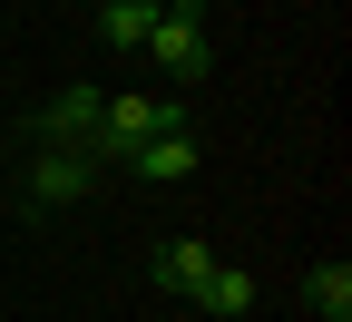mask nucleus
Listing matches in <instances>:
<instances>
[{"mask_svg": "<svg viewBox=\"0 0 352 322\" xmlns=\"http://www.w3.org/2000/svg\"><path fill=\"white\" fill-rule=\"evenodd\" d=\"M88 147H39L30 166H20V205H69V196H88Z\"/></svg>", "mask_w": 352, "mask_h": 322, "instance_id": "obj_3", "label": "nucleus"}, {"mask_svg": "<svg viewBox=\"0 0 352 322\" xmlns=\"http://www.w3.org/2000/svg\"><path fill=\"white\" fill-rule=\"evenodd\" d=\"M303 303H314L323 322H352V264H314L303 273Z\"/></svg>", "mask_w": 352, "mask_h": 322, "instance_id": "obj_7", "label": "nucleus"}, {"mask_svg": "<svg viewBox=\"0 0 352 322\" xmlns=\"http://www.w3.org/2000/svg\"><path fill=\"white\" fill-rule=\"evenodd\" d=\"M196 303H206V312H226V322H235V312H254V273H235V264H215L206 284H196Z\"/></svg>", "mask_w": 352, "mask_h": 322, "instance_id": "obj_9", "label": "nucleus"}, {"mask_svg": "<svg viewBox=\"0 0 352 322\" xmlns=\"http://www.w3.org/2000/svg\"><path fill=\"white\" fill-rule=\"evenodd\" d=\"M98 88H59L50 108H39V137H50V147H88V137H98Z\"/></svg>", "mask_w": 352, "mask_h": 322, "instance_id": "obj_4", "label": "nucleus"}, {"mask_svg": "<svg viewBox=\"0 0 352 322\" xmlns=\"http://www.w3.org/2000/svg\"><path fill=\"white\" fill-rule=\"evenodd\" d=\"M118 166L147 176V186H176V176H196V137H186V127H176V137H147V147H127Z\"/></svg>", "mask_w": 352, "mask_h": 322, "instance_id": "obj_5", "label": "nucleus"}, {"mask_svg": "<svg viewBox=\"0 0 352 322\" xmlns=\"http://www.w3.org/2000/svg\"><path fill=\"white\" fill-rule=\"evenodd\" d=\"M206 273H215V254H206V244H186V235L157 244V284H166V293H196Z\"/></svg>", "mask_w": 352, "mask_h": 322, "instance_id": "obj_6", "label": "nucleus"}, {"mask_svg": "<svg viewBox=\"0 0 352 322\" xmlns=\"http://www.w3.org/2000/svg\"><path fill=\"white\" fill-rule=\"evenodd\" d=\"M176 127H186V98H108L98 108V137H88V166H118L127 147L176 137Z\"/></svg>", "mask_w": 352, "mask_h": 322, "instance_id": "obj_1", "label": "nucleus"}, {"mask_svg": "<svg viewBox=\"0 0 352 322\" xmlns=\"http://www.w3.org/2000/svg\"><path fill=\"white\" fill-rule=\"evenodd\" d=\"M98 30H108V49H147V30H157V0H108V10H98Z\"/></svg>", "mask_w": 352, "mask_h": 322, "instance_id": "obj_8", "label": "nucleus"}, {"mask_svg": "<svg viewBox=\"0 0 352 322\" xmlns=\"http://www.w3.org/2000/svg\"><path fill=\"white\" fill-rule=\"evenodd\" d=\"M147 59L176 78V88H196L206 69H215V39H206V20L176 0V10H157V30H147Z\"/></svg>", "mask_w": 352, "mask_h": 322, "instance_id": "obj_2", "label": "nucleus"}]
</instances>
